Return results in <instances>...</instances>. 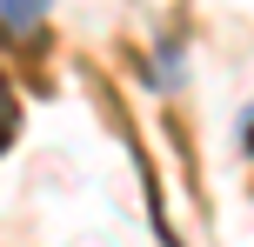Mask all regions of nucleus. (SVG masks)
Returning <instances> with one entry per match:
<instances>
[{
    "label": "nucleus",
    "instance_id": "f257e3e1",
    "mask_svg": "<svg viewBox=\"0 0 254 247\" xmlns=\"http://www.w3.org/2000/svg\"><path fill=\"white\" fill-rule=\"evenodd\" d=\"M47 0H7V34H34Z\"/></svg>",
    "mask_w": 254,
    "mask_h": 247
},
{
    "label": "nucleus",
    "instance_id": "f03ea898",
    "mask_svg": "<svg viewBox=\"0 0 254 247\" xmlns=\"http://www.w3.org/2000/svg\"><path fill=\"white\" fill-rule=\"evenodd\" d=\"M248 147H254V120H248Z\"/></svg>",
    "mask_w": 254,
    "mask_h": 247
}]
</instances>
